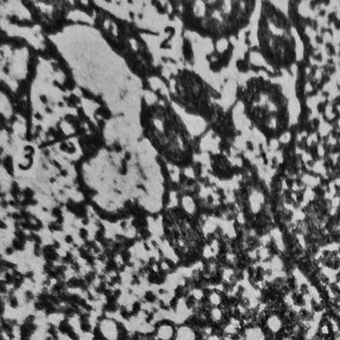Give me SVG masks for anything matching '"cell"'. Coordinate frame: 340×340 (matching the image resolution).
<instances>
[{
    "label": "cell",
    "mask_w": 340,
    "mask_h": 340,
    "mask_svg": "<svg viewBox=\"0 0 340 340\" xmlns=\"http://www.w3.org/2000/svg\"><path fill=\"white\" fill-rule=\"evenodd\" d=\"M183 206L188 213H193L195 210V204H194L192 197L185 196L183 198Z\"/></svg>",
    "instance_id": "1"
},
{
    "label": "cell",
    "mask_w": 340,
    "mask_h": 340,
    "mask_svg": "<svg viewBox=\"0 0 340 340\" xmlns=\"http://www.w3.org/2000/svg\"><path fill=\"white\" fill-rule=\"evenodd\" d=\"M290 140H291V133H289V132L284 133V134L279 138V141H280L281 143H285V144L288 143Z\"/></svg>",
    "instance_id": "2"
}]
</instances>
